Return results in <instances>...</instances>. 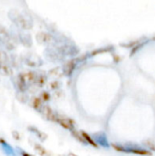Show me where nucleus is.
Wrapping results in <instances>:
<instances>
[{
	"instance_id": "nucleus-1",
	"label": "nucleus",
	"mask_w": 155,
	"mask_h": 156,
	"mask_svg": "<svg viewBox=\"0 0 155 156\" xmlns=\"http://www.w3.org/2000/svg\"><path fill=\"white\" fill-rule=\"evenodd\" d=\"M7 16L17 28H20L22 30H27L32 27L31 20L26 15H24L16 8L10 9L8 11Z\"/></svg>"
},
{
	"instance_id": "nucleus-2",
	"label": "nucleus",
	"mask_w": 155,
	"mask_h": 156,
	"mask_svg": "<svg viewBox=\"0 0 155 156\" xmlns=\"http://www.w3.org/2000/svg\"><path fill=\"white\" fill-rule=\"evenodd\" d=\"M16 48V41L10 33L4 26L0 25V48L2 50L13 51Z\"/></svg>"
},
{
	"instance_id": "nucleus-3",
	"label": "nucleus",
	"mask_w": 155,
	"mask_h": 156,
	"mask_svg": "<svg viewBox=\"0 0 155 156\" xmlns=\"http://www.w3.org/2000/svg\"><path fill=\"white\" fill-rule=\"evenodd\" d=\"M0 73L5 76H11L13 74L10 58L2 49H0Z\"/></svg>"
},
{
	"instance_id": "nucleus-4",
	"label": "nucleus",
	"mask_w": 155,
	"mask_h": 156,
	"mask_svg": "<svg viewBox=\"0 0 155 156\" xmlns=\"http://www.w3.org/2000/svg\"><path fill=\"white\" fill-rule=\"evenodd\" d=\"M11 29L12 30L10 31V33L14 37V38L16 39V41H19L25 47H30L31 46L32 41H31L30 35H28L26 33H24L22 31H19L18 28L16 29L15 27H13V28L11 27Z\"/></svg>"
},
{
	"instance_id": "nucleus-5",
	"label": "nucleus",
	"mask_w": 155,
	"mask_h": 156,
	"mask_svg": "<svg viewBox=\"0 0 155 156\" xmlns=\"http://www.w3.org/2000/svg\"><path fill=\"white\" fill-rule=\"evenodd\" d=\"M0 147L5 156H17L15 149L4 139L0 138Z\"/></svg>"
},
{
	"instance_id": "nucleus-6",
	"label": "nucleus",
	"mask_w": 155,
	"mask_h": 156,
	"mask_svg": "<svg viewBox=\"0 0 155 156\" xmlns=\"http://www.w3.org/2000/svg\"><path fill=\"white\" fill-rule=\"evenodd\" d=\"M13 84L15 86V88L19 91V92H23L26 90V82L24 80V79L22 78L21 74L15 77L13 79Z\"/></svg>"
},
{
	"instance_id": "nucleus-7",
	"label": "nucleus",
	"mask_w": 155,
	"mask_h": 156,
	"mask_svg": "<svg viewBox=\"0 0 155 156\" xmlns=\"http://www.w3.org/2000/svg\"><path fill=\"white\" fill-rule=\"evenodd\" d=\"M32 106H33L35 109L38 110V109L40 108V106H41V100L38 99V98L33 99V101H32Z\"/></svg>"
},
{
	"instance_id": "nucleus-8",
	"label": "nucleus",
	"mask_w": 155,
	"mask_h": 156,
	"mask_svg": "<svg viewBox=\"0 0 155 156\" xmlns=\"http://www.w3.org/2000/svg\"><path fill=\"white\" fill-rule=\"evenodd\" d=\"M82 134H83V136L87 139V141H88V142H90V144H92L94 147H97V144H95V143L93 142V140H91V139H90V136H88V135H87L86 133H83Z\"/></svg>"
},
{
	"instance_id": "nucleus-9",
	"label": "nucleus",
	"mask_w": 155,
	"mask_h": 156,
	"mask_svg": "<svg viewBox=\"0 0 155 156\" xmlns=\"http://www.w3.org/2000/svg\"><path fill=\"white\" fill-rule=\"evenodd\" d=\"M12 135H13V137H14L16 140H19V139H20L19 134H18L17 132H16V131H13V132H12Z\"/></svg>"
},
{
	"instance_id": "nucleus-10",
	"label": "nucleus",
	"mask_w": 155,
	"mask_h": 156,
	"mask_svg": "<svg viewBox=\"0 0 155 156\" xmlns=\"http://www.w3.org/2000/svg\"><path fill=\"white\" fill-rule=\"evenodd\" d=\"M17 150L19 151V153H20L21 156H33V155H31L30 154H28V153H26L25 151H23V150H21V149H17Z\"/></svg>"
},
{
	"instance_id": "nucleus-11",
	"label": "nucleus",
	"mask_w": 155,
	"mask_h": 156,
	"mask_svg": "<svg viewBox=\"0 0 155 156\" xmlns=\"http://www.w3.org/2000/svg\"><path fill=\"white\" fill-rule=\"evenodd\" d=\"M42 97L45 99V101L48 100V98H49V96H48V94H47V93H43V96H42Z\"/></svg>"
}]
</instances>
